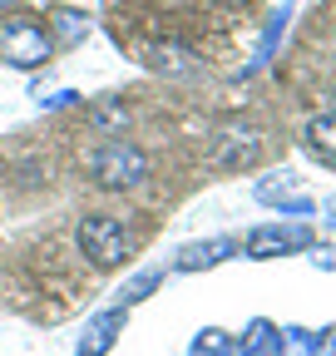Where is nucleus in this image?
Here are the masks:
<instances>
[{"label": "nucleus", "mask_w": 336, "mask_h": 356, "mask_svg": "<svg viewBox=\"0 0 336 356\" xmlns=\"http://www.w3.org/2000/svg\"><path fill=\"white\" fill-rule=\"evenodd\" d=\"M79 95H74V89H60V95H50V99H40V104H45V109H65V104H74Z\"/></svg>", "instance_id": "6ab92c4d"}, {"label": "nucleus", "mask_w": 336, "mask_h": 356, "mask_svg": "<svg viewBox=\"0 0 336 356\" xmlns=\"http://www.w3.org/2000/svg\"><path fill=\"white\" fill-rule=\"evenodd\" d=\"M124 322H129V307L99 312V317L84 327V337H79V356H109L114 341H119V332H124Z\"/></svg>", "instance_id": "423d86ee"}, {"label": "nucleus", "mask_w": 336, "mask_h": 356, "mask_svg": "<svg viewBox=\"0 0 336 356\" xmlns=\"http://www.w3.org/2000/svg\"><path fill=\"white\" fill-rule=\"evenodd\" d=\"M321 213H331V222H336V198H326V203H321Z\"/></svg>", "instance_id": "412c9836"}, {"label": "nucleus", "mask_w": 336, "mask_h": 356, "mask_svg": "<svg viewBox=\"0 0 336 356\" xmlns=\"http://www.w3.org/2000/svg\"><path fill=\"white\" fill-rule=\"evenodd\" d=\"M247 257H287V252H302L312 248V233L307 228H277V222H262V228L247 233Z\"/></svg>", "instance_id": "39448f33"}, {"label": "nucleus", "mask_w": 336, "mask_h": 356, "mask_svg": "<svg viewBox=\"0 0 336 356\" xmlns=\"http://www.w3.org/2000/svg\"><path fill=\"white\" fill-rule=\"evenodd\" d=\"M317 267H326V273H336V248H317V257H312Z\"/></svg>", "instance_id": "aec40b11"}, {"label": "nucleus", "mask_w": 336, "mask_h": 356, "mask_svg": "<svg viewBox=\"0 0 336 356\" xmlns=\"http://www.w3.org/2000/svg\"><path fill=\"white\" fill-rule=\"evenodd\" d=\"M262 159V134L252 124H228L213 139V168H252Z\"/></svg>", "instance_id": "20e7f679"}, {"label": "nucleus", "mask_w": 336, "mask_h": 356, "mask_svg": "<svg viewBox=\"0 0 336 356\" xmlns=\"http://www.w3.org/2000/svg\"><path fill=\"white\" fill-rule=\"evenodd\" d=\"M94 124L99 129H124V124H129V109H124V104H104V109H94Z\"/></svg>", "instance_id": "f3484780"}, {"label": "nucleus", "mask_w": 336, "mask_h": 356, "mask_svg": "<svg viewBox=\"0 0 336 356\" xmlns=\"http://www.w3.org/2000/svg\"><path fill=\"white\" fill-rule=\"evenodd\" d=\"M55 55V44L45 35V25H40L35 15H10L0 20V60L15 65V70H40Z\"/></svg>", "instance_id": "f257e3e1"}, {"label": "nucleus", "mask_w": 336, "mask_h": 356, "mask_svg": "<svg viewBox=\"0 0 336 356\" xmlns=\"http://www.w3.org/2000/svg\"><path fill=\"white\" fill-rule=\"evenodd\" d=\"M312 356H336V322L321 337H312Z\"/></svg>", "instance_id": "a211bd4d"}, {"label": "nucleus", "mask_w": 336, "mask_h": 356, "mask_svg": "<svg viewBox=\"0 0 336 356\" xmlns=\"http://www.w3.org/2000/svg\"><path fill=\"white\" fill-rule=\"evenodd\" d=\"M292 193H297V178H287V173H282V178H262V184L252 188V198L267 203V208H282Z\"/></svg>", "instance_id": "4468645a"}, {"label": "nucleus", "mask_w": 336, "mask_h": 356, "mask_svg": "<svg viewBox=\"0 0 336 356\" xmlns=\"http://www.w3.org/2000/svg\"><path fill=\"white\" fill-rule=\"evenodd\" d=\"M158 282H163V273H153V267H149V273H139V277H129V282H124V292H119V297H124V307L144 302V297H149Z\"/></svg>", "instance_id": "dca6fc26"}, {"label": "nucleus", "mask_w": 336, "mask_h": 356, "mask_svg": "<svg viewBox=\"0 0 336 356\" xmlns=\"http://www.w3.org/2000/svg\"><path fill=\"white\" fill-rule=\"evenodd\" d=\"M6 6H15V0H0V10H6Z\"/></svg>", "instance_id": "4be33fe9"}, {"label": "nucleus", "mask_w": 336, "mask_h": 356, "mask_svg": "<svg viewBox=\"0 0 336 356\" xmlns=\"http://www.w3.org/2000/svg\"><path fill=\"white\" fill-rule=\"evenodd\" d=\"M287 20H292V6H282L272 20H267V35H262V44H258V60H252L247 70H262L267 60H272V50H277V40H282V30H287Z\"/></svg>", "instance_id": "ddd939ff"}, {"label": "nucleus", "mask_w": 336, "mask_h": 356, "mask_svg": "<svg viewBox=\"0 0 336 356\" xmlns=\"http://www.w3.org/2000/svg\"><path fill=\"white\" fill-rule=\"evenodd\" d=\"M149 65L158 74H193L198 70V55L188 50V44H158V50L149 55Z\"/></svg>", "instance_id": "1a4fd4ad"}, {"label": "nucleus", "mask_w": 336, "mask_h": 356, "mask_svg": "<svg viewBox=\"0 0 336 356\" xmlns=\"http://www.w3.org/2000/svg\"><path fill=\"white\" fill-rule=\"evenodd\" d=\"M45 35H50V44L69 50V44H79L84 35H90V15H84V10H69V6H60V10H50V15H45Z\"/></svg>", "instance_id": "6e6552de"}, {"label": "nucleus", "mask_w": 336, "mask_h": 356, "mask_svg": "<svg viewBox=\"0 0 336 356\" xmlns=\"http://www.w3.org/2000/svg\"><path fill=\"white\" fill-rule=\"evenodd\" d=\"M188 356H237V346H233V337L223 332V327H203L198 337H193V351Z\"/></svg>", "instance_id": "f8f14e48"}, {"label": "nucleus", "mask_w": 336, "mask_h": 356, "mask_svg": "<svg viewBox=\"0 0 336 356\" xmlns=\"http://www.w3.org/2000/svg\"><path fill=\"white\" fill-rule=\"evenodd\" d=\"M242 356H277V327L267 317H252L242 332Z\"/></svg>", "instance_id": "9d476101"}, {"label": "nucleus", "mask_w": 336, "mask_h": 356, "mask_svg": "<svg viewBox=\"0 0 336 356\" xmlns=\"http://www.w3.org/2000/svg\"><path fill=\"white\" fill-rule=\"evenodd\" d=\"M90 173H94L99 188H134V184H144V178H149V159H144V149H134V144L109 139V144L94 149Z\"/></svg>", "instance_id": "f03ea898"}, {"label": "nucleus", "mask_w": 336, "mask_h": 356, "mask_svg": "<svg viewBox=\"0 0 336 356\" xmlns=\"http://www.w3.org/2000/svg\"><path fill=\"white\" fill-rule=\"evenodd\" d=\"M277 356H312V332L307 327H282L277 332Z\"/></svg>", "instance_id": "2eb2a0df"}, {"label": "nucleus", "mask_w": 336, "mask_h": 356, "mask_svg": "<svg viewBox=\"0 0 336 356\" xmlns=\"http://www.w3.org/2000/svg\"><path fill=\"white\" fill-rule=\"evenodd\" d=\"M228 257H237V238H208V243H188L174 267L178 273H208V267H218Z\"/></svg>", "instance_id": "0eeeda50"}, {"label": "nucleus", "mask_w": 336, "mask_h": 356, "mask_svg": "<svg viewBox=\"0 0 336 356\" xmlns=\"http://www.w3.org/2000/svg\"><path fill=\"white\" fill-rule=\"evenodd\" d=\"M307 139H312V154L321 163H336V114H317L307 124Z\"/></svg>", "instance_id": "9b49d317"}, {"label": "nucleus", "mask_w": 336, "mask_h": 356, "mask_svg": "<svg viewBox=\"0 0 336 356\" xmlns=\"http://www.w3.org/2000/svg\"><path fill=\"white\" fill-rule=\"evenodd\" d=\"M79 248H84V257H90L94 267H119L124 257L134 252V238L124 233V222L94 213V218L79 222Z\"/></svg>", "instance_id": "7ed1b4c3"}]
</instances>
